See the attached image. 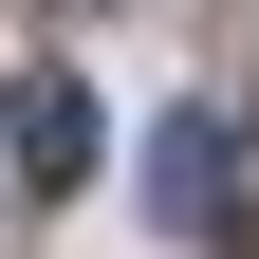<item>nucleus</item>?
Wrapping results in <instances>:
<instances>
[{
    "instance_id": "f257e3e1",
    "label": "nucleus",
    "mask_w": 259,
    "mask_h": 259,
    "mask_svg": "<svg viewBox=\"0 0 259 259\" xmlns=\"http://www.w3.org/2000/svg\"><path fill=\"white\" fill-rule=\"evenodd\" d=\"M148 222H167L185 259H222V241H241V130H204V111H167V130H148Z\"/></svg>"
},
{
    "instance_id": "f03ea898",
    "label": "nucleus",
    "mask_w": 259,
    "mask_h": 259,
    "mask_svg": "<svg viewBox=\"0 0 259 259\" xmlns=\"http://www.w3.org/2000/svg\"><path fill=\"white\" fill-rule=\"evenodd\" d=\"M0 167H19V185H74L93 167V93L74 74H19V93H0Z\"/></svg>"
}]
</instances>
